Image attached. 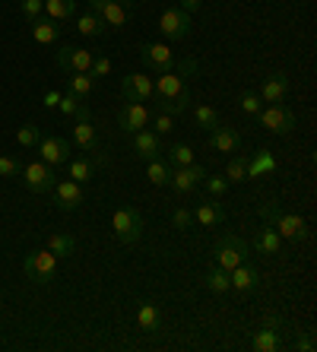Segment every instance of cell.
<instances>
[{"instance_id": "6da1fadb", "label": "cell", "mask_w": 317, "mask_h": 352, "mask_svg": "<svg viewBox=\"0 0 317 352\" xmlns=\"http://www.w3.org/2000/svg\"><path fill=\"white\" fill-rule=\"evenodd\" d=\"M261 216L267 226H273V229L283 235V241H292V245H298V241H305L308 238V222L301 219L298 213H289L283 204H279V197H267V200H261Z\"/></svg>"}, {"instance_id": "7a4b0ae2", "label": "cell", "mask_w": 317, "mask_h": 352, "mask_svg": "<svg viewBox=\"0 0 317 352\" xmlns=\"http://www.w3.org/2000/svg\"><path fill=\"white\" fill-rule=\"evenodd\" d=\"M111 226H114V235L121 238V245H137L143 229H146V219H143V213L137 206H121V210H114Z\"/></svg>"}, {"instance_id": "3957f363", "label": "cell", "mask_w": 317, "mask_h": 352, "mask_svg": "<svg viewBox=\"0 0 317 352\" xmlns=\"http://www.w3.org/2000/svg\"><path fill=\"white\" fill-rule=\"evenodd\" d=\"M212 261L222 270H235L238 263L248 261V241L238 235H222L216 241V248H212Z\"/></svg>"}, {"instance_id": "277c9868", "label": "cell", "mask_w": 317, "mask_h": 352, "mask_svg": "<svg viewBox=\"0 0 317 352\" xmlns=\"http://www.w3.org/2000/svg\"><path fill=\"white\" fill-rule=\"evenodd\" d=\"M257 121H261V127H267V131L279 133V137H285V133L295 131V124H298V115H295L292 108L285 105V102H276V105H267L257 111Z\"/></svg>"}, {"instance_id": "5b68a950", "label": "cell", "mask_w": 317, "mask_h": 352, "mask_svg": "<svg viewBox=\"0 0 317 352\" xmlns=\"http://www.w3.org/2000/svg\"><path fill=\"white\" fill-rule=\"evenodd\" d=\"M23 270L32 283H51L57 273V254H51V251H29L23 261Z\"/></svg>"}, {"instance_id": "8992f818", "label": "cell", "mask_w": 317, "mask_h": 352, "mask_svg": "<svg viewBox=\"0 0 317 352\" xmlns=\"http://www.w3.org/2000/svg\"><path fill=\"white\" fill-rule=\"evenodd\" d=\"M92 51L83 45H61L57 48V67L67 74H89L92 70Z\"/></svg>"}, {"instance_id": "52a82bcc", "label": "cell", "mask_w": 317, "mask_h": 352, "mask_svg": "<svg viewBox=\"0 0 317 352\" xmlns=\"http://www.w3.org/2000/svg\"><path fill=\"white\" fill-rule=\"evenodd\" d=\"M204 178H206L204 165L190 162V165H178V168H171L168 184H171V190H175V194L187 197V194H194V190H197V184H204Z\"/></svg>"}, {"instance_id": "ba28073f", "label": "cell", "mask_w": 317, "mask_h": 352, "mask_svg": "<svg viewBox=\"0 0 317 352\" xmlns=\"http://www.w3.org/2000/svg\"><path fill=\"white\" fill-rule=\"evenodd\" d=\"M140 60L146 64V70H153V74H168V70H175V54H171L168 45H162V41H146L143 48H140Z\"/></svg>"}, {"instance_id": "9c48e42d", "label": "cell", "mask_w": 317, "mask_h": 352, "mask_svg": "<svg viewBox=\"0 0 317 352\" xmlns=\"http://www.w3.org/2000/svg\"><path fill=\"white\" fill-rule=\"evenodd\" d=\"M51 200H54L57 210H64V213H70V210H80L83 200H86V190H83V184H76V181H54V188H51Z\"/></svg>"}, {"instance_id": "30bf717a", "label": "cell", "mask_w": 317, "mask_h": 352, "mask_svg": "<svg viewBox=\"0 0 317 352\" xmlns=\"http://www.w3.org/2000/svg\"><path fill=\"white\" fill-rule=\"evenodd\" d=\"M153 115L143 102H124L121 111H118V124H121L124 133H137V131H146Z\"/></svg>"}, {"instance_id": "8fae6325", "label": "cell", "mask_w": 317, "mask_h": 352, "mask_svg": "<svg viewBox=\"0 0 317 352\" xmlns=\"http://www.w3.org/2000/svg\"><path fill=\"white\" fill-rule=\"evenodd\" d=\"M23 184L32 194H51V188H54V168L48 162H29L23 168Z\"/></svg>"}, {"instance_id": "7c38bea8", "label": "cell", "mask_w": 317, "mask_h": 352, "mask_svg": "<svg viewBox=\"0 0 317 352\" xmlns=\"http://www.w3.org/2000/svg\"><path fill=\"white\" fill-rule=\"evenodd\" d=\"M159 32L171 41L187 38V35H190V13H184L181 7L165 10L162 16H159Z\"/></svg>"}, {"instance_id": "4fadbf2b", "label": "cell", "mask_w": 317, "mask_h": 352, "mask_svg": "<svg viewBox=\"0 0 317 352\" xmlns=\"http://www.w3.org/2000/svg\"><path fill=\"white\" fill-rule=\"evenodd\" d=\"M89 10L105 23V29H124L127 19H131V13L118 0H89Z\"/></svg>"}, {"instance_id": "5bb4252c", "label": "cell", "mask_w": 317, "mask_h": 352, "mask_svg": "<svg viewBox=\"0 0 317 352\" xmlns=\"http://www.w3.org/2000/svg\"><path fill=\"white\" fill-rule=\"evenodd\" d=\"M39 153H41V162H48L51 168H54V165H64V162H70V140L67 137H41Z\"/></svg>"}, {"instance_id": "9a60e30c", "label": "cell", "mask_w": 317, "mask_h": 352, "mask_svg": "<svg viewBox=\"0 0 317 352\" xmlns=\"http://www.w3.org/2000/svg\"><path fill=\"white\" fill-rule=\"evenodd\" d=\"M124 102H149L153 98V80L146 74H127L121 80Z\"/></svg>"}, {"instance_id": "2e32d148", "label": "cell", "mask_w": 317, "mask_h": 352, "mask_svg": "<svg viewBox=\"0 0 317 352\" xmlns=\"http://www.w3.org/2000/svg\"><path fill=\"white\" fill-rule=\"evenodd\" d=\"M228 279H232V289H235L238 295H254L261 289V273H257V267H251L248 261L238 263L235 270H228Z\"/></svg>"}, {"instance_id": "e0dca14e", "label": "cell", "mask_w": 317, "mask_h": 352, "mask_svg": "<svg viewBox=\"0 0 317 352\" xmlns=\"http://www.w3.org/2000/svg\"><path fill=\"white\" fill-rule=\"evenodd\" d=\"M187 92V82L178 70H168V74H159V80L153 82V96L162 98V102H171V98H178Z\"/></svg>"}, {"instance_id": "ac0fdd59", "label": "cell", "mask_w": 317, "mask_h": 352, "mask_svg": "<svg viewBox=\"0 0 317 352\" xmlns=\"http://www.w3.org/2000/svg\"><path fill=\"white\" fill-rule=\"evenodd\" d=\"M131 146H133V156L143 159V162H149V159H159V153H162V137L155 131H137L131 133Z\"/></svg>"}, {"instance_id": "d6986e66", "label": "cell", "mask_w": 317, "mask_h": 352, "mask_svg": "<svg viewBox=\"0 0 317 352\" xmlns=\"http://www.w3.org/2000/svg\"><path fill=\"white\" fill-rule=\"evenodd\" d=\"M70 146H76L83 156H92L98 149V133L92 121H76V127L70 131Z\"/></svg>"}, {"instance_id": "ffe728a7", "label": "cell", "mask_w": 317, "mask_h": 352, "mask_svg": "<svg viewBox=\"0 0 317 352\" xmlns=\"http://www.w3.org/2000/svg\"><path fill=\"white\" fill-rule=\"evenodd\" d=\"M251 245H254V251H257V254H263V257H279V254H283V235H279L273 226L254 232Z\"/></svg>"}, {"instance_id": "44dd1931", "label": "cell", "mask_w": 317, "mask_h": 352, "mask_svg": "<svg viewBox=\"0 0 317 352\" xmlns=\"http://www.w3.org/2000/svg\"><path fill=\"white\" fill-rule=\"evenodd\" d=\"M226 206L216 200V197H210V200H204V204L194 210V222L197 226H204V229H212V226H222L226 222Z\"/></svg>"}, {"instance_id": "7402d4cb", "label": "cell", "mask_w": 317, "mask_h": 352, "mask_svg": "<svg viewBox=\"0 0 317 352\" xmlns=\"http://www.w3.org/2000/svg\"><path fill=\"white\" fill-rule=\"evenodd\" d=\"M210 146L216 149V153H238V149H241V133H238L235 127L219 124V127L210 131Z\"/></svg>"}, {"instance_id": "603a6c76", "label": "cell", "mask_w": 317, "mask_h": 352, "mask_svg": "<svg viewBox=\"0 0 317 352\" xmlns=\"http://www.w3.org/2000/svg\"><path fill=\"white\" fill-rule=\"evenodd\" d=\"M261 102H267V105H276V102H285V96H289V76L285 74H273L270 80H263L261 86Z\"/></svg>"}, {"instance_id": "cb8c5ba5", "label": "cell", "mask_w": 317, "mask_h": 352, "mask_svg": "<svg viewBox=\"0 0 317 352\" xmlns=\"http://www.w3.org/2000/svg\"><path fill=\"white\" fill-rule=\"evenodd\" d=\"M251 346L254 352H276L279 346H283V340H279V330L276 327H267V324H261V330H254L251 333Z\"/></svg>"}, {"instance_id": "d4e9b609", "label": "cell", "mask_w": 317, "mask_h": 352, "mask_svg": "<svg viewBox=\"0 0 317 352\" xmlns=\"http://www.w3.org/2000/svg\"><path fill=\"white\" fill-rule=\"evenodd\" d=\"M29 29H32V38L39 41V45H54V41L61 38V23H54V19H48V16L32 19Z\"/></svg>"}, {"instance_id": "484cf974", "label": "cell", "mask_w": 317, "mask_h": 352, "mask_svg": "<svg viewBox=\"0 0 317 352\" xmlns=\"http://www.w3.org/2000/svg\"><path fill=\"white\" fill-rule=\"evenodd\" d=\"M57 108H61L67 118H76V121H92V108L86 105L83 98H76L74 92H64V96H61V102H57Z\"/></svg>"}, {"instance_id": "4316f807", "label": "cell", "mask_w": 317, "mask_h": 352, "mask_svg": "<svg viewBox=\"0 0 317 352\" xmlns=\"http://www.w3.org/2000/svg\"><path fill=\"white\" fill-rule=\"evenodd\" d=\"M267 172H276V159H273V153L270 149H257V153H251L248 156V178H261V175Z\"/></svg>"}, {"instance_id": "83f0119b", "label": "cell", "mask_w": 317, "mask_h": 352, "mask_svg": "<svg viewBox=\"0 0 317 352\" xmlns=\"http://www.w3.org/2000/svg\"><path fill=\"white\" fill-rule=\"evenodd\" d=\"M137 324L140 330H146V333H155V330L162 327V311H159V305L155 302H143L137 308Z\"/></svg>"}, {"instance_id": "f1b7e54d", "label": "cell", "mask_w": 317, "mask_h": 352, "mask_svg": "<svg viewBox=\"0 0 317 352\" xmlns=\"http://www.w3.org/2000/svg\"><path fill=\"white\" fill-rule=\"evenodd\" d=\"M76 32L86 35V38H102L108 29H105V23L92 13V10H86V13H80V16H76Z\"/></svg>"}, {"instance_id": "f546056e", "label": "cell", "mask_w": 317, "mask_h": 352, "mask_svg": "<svg viewBox=\"0 0 317 352\" xmlns=\"http://www.w3.org/2000/svg\"><path fill=\"white\" fill-rule=\"evenodd\" d=\"M45 16L54 23H67L76 16V0H45Z\"/></svg>"}, {"instance_id": "4dcf8cb0", "label": "cell", "mask_w": 317, "mask_h": 352, "mask_svg": "<svg viewBox=\"0 0 317 352\" xmlns=\"http://www.w3.org/2000/svg\"><path fill=\"white\" fill-rule=\"evenodd\" d=\"M92 89H96L92 74H70V76H67V92H74V96L83 98V102L92 96Z\"/></svg>"}, {"instance_id": "1f68e13d", "label": "cell", "mask_w": 317, "mask_h": 352, "mask_svg": "<svg viewBox=\"0 0 317 352\" xmlns=\"http://www.w3.org/2000/svg\"><path fill=\"white\" fill-rule=\"evenodd\" d=\"M204 283H206V289H210L212 295L232 292V279H228V270H222V267H212V270L204 276Z\"/></svg>"}, {"instance_id": "d6a6232c", "label": "cell", "mask_w": 317, "mask_h": 352, "mask_svg": "<svg viewBox=\"0 0 317 352\" xmlns=\"http://www.w3.org/2000/svg\"><path fill=\"white\" fill-rule=\"evenodd\" d=\"M48 251L57 257H70L76 251V238L67 235V232H54V235L48 238Z\"/></svg>"}, {"instance_id": "836d02e7", "label": "cell", "mask_w": 317, "mask_h": 352, "mask_svg": "<svg viewBox=\"0 0 317 352\" xmlns=\"http://www.w3.org/2000/svg\"><path fill=\"white\" fill-rule=\"evenodd\" d=\"M96 178V162H92L89 156H80L70 162V181H76V184H86V181Z\"/></svg>"}, {"instance_id": "e575fe53", "label": "cell", "mask_w": 317, "mask_h": 352, "mask_svg": "<svg viewBox=\"0 0 317 352\" xmlns=\"http://www.w3.org/2000/svg\"><path fill=\"white\" fill-rule=\"evenodd\" d=\"M226 181H228V184H241V181H248V153H244V156H232V159H228Z\"/></svg>"}, {"instance_id": "d590c367", "label": "cell", "mask_w": 317, "mask_h": 352, "mask_svg": "<svg viewBox=\"0 0 317 352\" xmlns=\"http://www.w3.org/2000/svg\"><path fill=\"white\" fill-rule=\"evenodd\" d=\"M194 118H197V127H204V131H212V127H219V124H222L219 111H216L212 105H197L194 108Z\"/></svg>"}, {"instance_id": "8d00e7d4", "label": "cell", "mask_w": 317, "mask_h": 352, "mask_svg": "<svg viewBox=\"0 0 317 352\" xmlns=\"http://www.w3.org/2000/svg\"><path fill=\"white\" fill-rule=\"evenodd\" d=\"M168 175H171V165H168V162H162V159H149L146 178L153 181V184H159V188H165V184H168Z\"/></svg>"}, {"instance_id": "74e56055", "label": "cell", "mask_w": 317, "mask_h": 352, "mask_svg": "<svg viewBox=\"0 0 317 352\" xmlns=\"http://www.w3.org/2000/svg\"><path fill=\"white\" fill-rule=\"evenodd\" d=\"M194 162V149L187 146V143H175L168 149V165L171 168H178V165H190Z\"/></svg>"}, {"instance_id": "f35d334b", "label": "cell", "mask_w": 317, "mask_h": 352, "mask_svg": "<svg viewBox=\"0 0 317 352\" xmlns=\"http://www.w3.org/2000/svg\"><path fill=\"white\" fill-rule=\"evenodd\" d=\"M17 140H19V146L35 149V146H39V140H41V133H39V127H35V124H23V127L17 131Z\"/></svg>"}, {"instance_id": "ab89813d", "label": "cell", "mask_w": 317, "mask_h": 352, "mask_svg": "<svg viewBox=\"0 0 317 352\" xmlns=\"http://www.w3.org/2000/svg\"><path fill=\"white\" fill-rule=\"evenodd\" d=\"M19 13H23L25 23H32L45 13V0H19Z\"/></svg>"}, {"instance_id": "60d3db41", "label": "cell", "mask_w": 317, "mask_h": 352, "mask_svg": "<svg viewBox=\"0 0 317 352\" xmlns=\"http://www.w3.org/2000/svg\"><path fill=\"white\" fill-rule=\"evenodd\" d=\"M171 226L178 232H187L190 226H194V210H187V206H178L175 213H171Z\"/></svg>"}, {"instance_id": "b9f144b4", "label": "cell", "mask_w": 317, "mask_h": 352, "mask_svg": "<svg viewBox=\"0 0 317 352\" xmlns=\"http://www.w3.org/2000/svg\"><path fill=\"white\" fill-rule=\"evenodd\" d=\"M238 105H241V111H244V115H257V111H261V108H263V102H261V96H257V92H244V96H241V102H238Z\"/></svg>"}, {"instance_id": "7bdbcfd3", "label": "cell", "mask_w": 317, "mask_h": 352, "mask_svg": "<svg viewBox=\"0 0 317 352\" xmlns=\"http://www.w3.org/2000/svg\"><path fill=\"white\" fill-rule=\"evenodd\" d=\"M155 127V133L162 137V133H171V127H175V118L165 115V111H159V115H153V121H149Z\"/></svg>"}, {"instance_id": "ee69618b", "label": "cell", "mask_w": 317, "mask_h": 352, "mask_svg": "<svg viewBox=\"0 0 317 352\" xmlns=\"http://www.w3.org/2000/svg\"><path fill=\"white\" fill-rule=\"evenodd\" d=\"M204 184H206V194L210 197H222L228 190V181L222 178V175H216V178H204Z\"/></svg>"}, {"instance_id": "f6af8a7d", "label": "cell", "mask_w": 317, "mask_h": 352, "mask_svg": "<svg viewBox=\"0 0 317 352\" xmlns=\"http://www.w3.org/2000/svg\"><path fill=\"white\" fill-rule=\"evenodd\" d=\"M0 178H19V162L10 156H0Z\"/></svg>"}, {"instance_id": "bcb514c9", "label": "cell", "mask_w": 317, "mask_h": 352, "mask_svg": "<svg viewBox=\"0 0 317 352\" xmlns=\"http://www.w3.org/2000/svg\"><path fill=\"white\" fill-rule=\"evenodd\" d=\"M92 80H98V76H108L111 74V58H96L92 60Z\"/></svg>"}, {"instance_id": "7dc6e473", "label": "cell", "mask_w": 317, "mask_h": 352, "mask_svg": "<svg viewBox=\"0 0 317 352\" xmlns=\"http://www.w3.org/2000/svg\"><path fill=\"white\" fill-rule=\"evenodd\" d=\"M295 352H314V336L311 333H298L295 336V343H292Z\"/></svg>"}, {"instance_id": "c3c4849f", "label": "cell", "mask_w": 317, "mask_h": 352, "mask_svg": "<svg viewBox=\"0 0 317 352\" xmlns=\"http://www.w3.org/2000/svg\"><path fill=\"white\" fill-rule=\"evenodd\" d=\"M61 96H64V92L48 89V92H45V105H48V108H57V102H61Z\"/></svg>"}, {"instance_id": "681fc988", "label": "cell", "mask_w": 317, "mask_h": 352, "mask_svg": "<svg viewBox=\"0 0 317 352\" xmlns=\"http://www.w3.org/2000/svg\"><path fill=\"white\" fill-rule=\"evenodd\" d=\"M200 7H204V0H181V10H184V13H197Z\"/></svg>"}, {"instance_id": "f907efd6", "label": "cell", "mask_w": 317, "mask_h": 352, "mask_svg": "<svg viewBox=\"0 0 317 352\" xmlns=\"http://www.w3.org/2000/svg\"><path fill=\"white\" fill-rule=\"evenodd\" d=\"M118 3H121L127 13H133V10H137V0H118Z\"/></svg>"}]
</instances>
